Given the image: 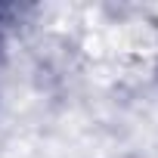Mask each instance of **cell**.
<instances>
[{
    "label": "cell",
    "mask_w": 158,
    "mask_h": 158,
    "mask_svg": "<svg viewBox=\"0 0 158 158\" xmlns=\"http://www.w3.org/2000/svg\"><path fill=\"white\" fill-rule=\"evenodd\" d=\"M13 13H16V6H10V3H0V47H3V40H6V31H10V25H13Z\"/></svg>",
    "instance_id": "obj_1"
}]
</instances>
